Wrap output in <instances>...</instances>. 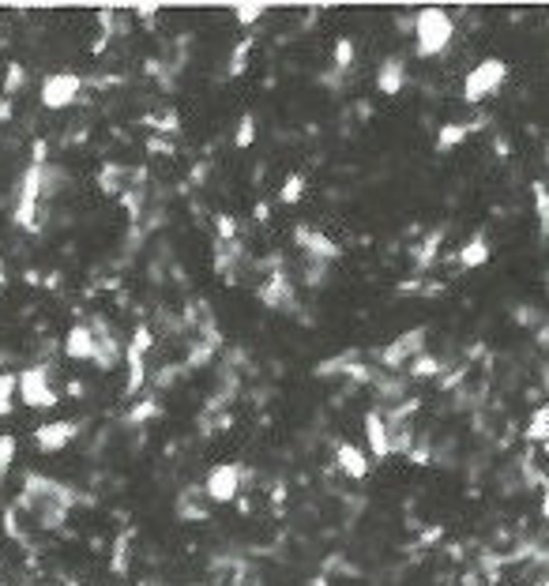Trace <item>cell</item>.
Listing matches in <instances>:
<instances>
[{"label": "cell", "mask_w": 549, "mask_h": 586, "mask_svg": "<svg viewBox=\"0 0 549 586\" xmlns=\"http://www.w3.org/2000/svg\"><path fill=\"white\" fill-rule=\"evenodd\" d=\"M124 361H129V384H124V395L136 399L140 388L147 384V353H140L132 342L124 346Z\"/></svg>", "instance_id": "cell-18"}, {"label": "cell", "mask_w": 549, "mask_h": 586, "mask_svg": "<svg viewBox=\"0 0 549 586\" xmlns=\"http://www.w3.org/2000/svg\"><path fill=\"white\" fill-rule=\"evenodd\" d=\"M15 451H19V440L12 432H0V481L8 477V470L15 466Z\"/></svg>", "instance_id": "cell-28"}, {"label": "cell", "mask_w": 549, "mask_h": 586, "mask_svg": "<svg viewBox=\"0 0 549 586\" xmlns=\"http://www.w3.org/2000/svg\"><path fill=\"white\" fill-rule=\"evenodd\" d=\"M335 466L351 477V481H361L365 474H369V455L361 451V447H354V444H339L335 447Z\"/></svg>", "instance_id": "cell-16"}, {"label": "cell", "mask_w": 549, "mask_h": 586, "mask_svg": "<svg viewBox=\"0 0 549 586\" xmlns=\"http://www.w3.org/2000/svg\"><path fill=\"white\" fill-rule=\"evenodd\" d=\"M478 129H482V120H448V124H440L437 150H440V155H448V150H456L459 143H467V136H474Z\"/></svg>", "instance_id": "cell-15"}, {"label": "cell", "mask_w": 549, "mask_h": 586, "mask_svg": "<svg viewBox=\"0 0 549 586\" xmlns=\"http://www.w3.org/2000/svg\"><path fill=\"white\" fill-rule=\"evenodd\" d=\"M129 545H132V530H124L120 538L113 542V560H110L113 575H129Z\"/></svg>", "instance_id": "cell-24"}, {"label": "cell", "mask_w": 549, "mask_h": 586, "mask_svg": "<svg viewBox=\"0 0 549 586\" xmlns=\"http://www.w3.org/2000/svg\"><path fill=\"white\" fill-rule=\"evenodd\" d=\"M12 120V98L0 94V124H8Z\"/></svg>", "instance_id": "cell-36"}, {"label": "cell", "mask_w": 549, "mask_h": 586, "mask_svg": "<svg viewBox=\"0 0 549 586\" xmlns=\"http://www.w3.org/2000/svg\"><path fill=\"white\" fill-rule=\"evenodd\" d=\"M354 57H358V42L354 38H339L335 42V53H332V75H339V72H346V68H351L354 64Z\"/></svg>", "instance_id": "cell-23"}, {"label": "cell", "mask_w": 549, "mask_h": 586, "mask_svg": "<svg viewBox=\"0 0 549 586\" xmlns=\"http://www.w3.org/2000/svg\"><path fill=\"white\" fill-rule=\"evenodd\" d=\"M76 437H80V421H49V425H38L34 447L42 455H57V451H64Z\"/></svg>", "instance_id": "cell-9"}, {"label": "cell", "mask_w": 549, "mask_h": 586, "mask_svg": "<svg viewBox=\"0 0 549 586\" xmlns=\"http://www.w3.org/2000/svg\"><path fill=\"white\" fill-rule=\"evenodd\" d=\"M42 177L45 166H27V173L19 177V196H15V226L34 234L38 229V199H42Z\"/></svg>", "instance_id": "cell-4"}, {"label": "cell", "mask_w": 549, "mask_h": 586, "mask_svg": "<svg viewBox=\"0 0 549 586\" xmlns=\"http://www.w3.org/2000/svg\"><path fill=\"white\" fill-rule=\"evenodd\" d=\"M8 286V267H5V260H0V290Z\"/></svg>", "instance_id": "cell-40"}, {"label": "cell", "mask_w": 549, "mask_h": 586, "mask_svg": "<svg viewBox=\"0 0 549 586\" xmlns=\"http://www.w3.org/2000/svg\"><path fill=\"white\" fill-rule=\"evenodd\" d=\"M94 350H98L94 323H76L64 335V358H72V361H94Z\"/></svg>", "instance_id": "cell-12"}, {"label": "cell", "mask_w": 549, "mask_h": 586, "mask_svg": "<svg viewBox=\"0 0 549 586\" xmlns=\"http://www.w3.org/2000/svg\"><path fill=\"white\" fill-rule=\"evenodd\" d=\"M456 42V19L444 8H421L414 15V53L418 57H440Z\"/></svg>", "instance_id": "cell-2"}, {"label": "cell", "mask_w": 549, "mask_h": 586, "mask_svg": "<svg viewBox=\"0 0 549 586\" xmlns=\"http://www.w3.org/2000/svg\"><path fill=\"white\" fill-rule=\"evenodd\" d=\"M493 256V248H489V237L486 234H474L463 248H459V267L463 271H474V267H486Z\"/></svg>", "instance_id": "cell-17"}, {"label": "cell", "mask_w": 549, "mask_h": 586, "mask_svg": "<svg viewBox=\"0 0 549 586\" xmlns=\"http://www.w3.org/2000/svg\"><path fill=\"white\" fill-rule=\"evenodd\" d=\"M8 414H12V395L0 399V418H8Z\"/></svg>", "instance_id": "cell-39"}, {"label": "cell", "mask_w": 549, "mask_h": 586, "mask_svg": "<svg viewBox=\"0 0 549 586\" xmlns=\"http://www.w3.org/2000/svg\"><path fill=\"white\" fill-rule=\"evenodd\" d=\"M253 38H241L237 45H234V57H230V64H226V75L230 80H241L245 75V68H248V53H253Z\"/></svg>", "instance_id": "cell-25"}, {"label": "cell", "mask_w": 549, "mask_h": 586, "mask_svg": "<svg viewBox=\"0 0 549 586\" xmlns=\"http://www.w3.org/2000/svg\"><path fill=\"white\" fill-rule=\"evenodd\" d=\"M234 143H237L241 150L256 143V117H253V113H245V117L237 120V132H234Z\"/></svg>", "instance_id": "cell-29"}, {"label": "cell", "mask_w": 549, "mask_h": 586, "mask_svg": "<svg viewBox=\"0 0 549 586\" xmlns=\"http://www.w3.org/2000/svg\"><path fill=\"white\" fill-rule=\"evenodd\" d=\"M83 91V80L76 72H57V75H45L42 83V106L45 110H68L72 101L80 98Z\"/></svg>", "instance_id": "cell-8"}, {"label": "cell", "mask_w": 549, "mask_h": 586, "mask_svg": "<svg viewBox=\"0 0 549 586\" xmlns=\"http://www.w3.org/2000/svg\"><path fill=\"white\" fill-rule=\"evenodd\" d=\"M531 196H535L538 229H542V237H549V185L545 181H531Z\"/></svg>", "instance_id": "cell-20"}, {"label": "cell", "mask_w": 549, "mask_h": 586, "mask_svg": "<svg viewBox=\"0 0 549 586\" xmlns=\"http://www.w3.org/2000/svg\"><path fill=\"white\" fill-rule=\"evenodd\" d=\"M407 372H410V379H433V376H440V361L426 350V353H418V358L407 361Z\"/></svg>", "instance_id": "cell-22"}, {"label": "cell", "mask_w": 549, "mask_h": 586, "mask_svg": "<svg viewBox=\"0 0 549 586\" xmlns=\"http://www.w3.org/2000/svg\"><path fill=\"white\" fill-rule=\"evenodd\" d=\"M5 533L12 542H23V530L15 526V507H8V512H5Z\"/></svg>", "instance_id": "cell-34"}, {"label": "cell", "mask_w": 549, "mask_h": 586, "mask_svg": "<svg viewBox=\"0 0 549 586\" xmlns=\"http://www.w3.org/2000/svg\"><path fill=\"white\" fill-rule=\"evenodd\" d=\"M260 301L267 304V309H294V290L286 283V274L274 267V274L267 278V283H260Z\"/></svg>", "instance_id": "cell-14"}, {"label": "cell", "mask_w": 549, "mask_h": 586, "mask_svg": "<svg viewBox=\"0 0 549 586\" xmlns=\"http://www.w3.org/2000/svg\"><path fill=\"white\" fill-rule=\"evenodd\" d=\"M542 496H545V500H542V515L549 519V481H542Z\"/></svg>", "instance_id": "cell-38"}, {"label": "cell", "mask_w": 549, "mask_h": 586, "mask_svg": "<svg viewBox=\"0 0 549 586\" xmlns=\"http://www.w3.org/2000/svg\"><path fill=\"white\" fill-rule=\"evenodd\" d=\"M241 485H245V466L241 463H218L204 481V496L211 504H234L241 496Z\"/></svg>", "instance_id": "cell-6"}, {"label": "cell", "mask_w": 549, "mask_h": 586, "mask_svg": "<svg viewBox=\"0 0 549 586\" xmlns=\"http://www.w3.org/2000/svg\"><path fill=\"white\" fill-rule=\"evenodd\" d=\"M23 87H27V68H23V64H8V75H5V98H15Z\"/></svg>", "instance_id": "cell-30"}, {"label": "cell", "mask_w": 549, "mask_h": 586, "mask_svg": "<svg viewBox=\"0 0 549 586\" xmlns=\"http://www.w3.org/2000/svg\"><path fill=\"white\" fill-rule=\"evenodd\" d=\"M305 188H309L305 173H290L286 181H283V188H279V203H286V207H294V203H302V199H305Z\"/></svg>", "instance_id": "cell-21"}, {"label": "cell", "mask_w": 549, "mask_h": 586, "mask_svg": "<svg viewBox=\"0 0 549 586\" xmlns=\"http://www.w3.org/2000/svg\"><path fill=\"white\" fill-rule=\"evenodd\" d=\"M505 83H508V61L486 57V61H478V64L467 72V80H463V101H467V106H482V101L493 98Z\"/></svg>", "instance_id": "cell-3"}, {"label": "cell", "mask_w": 549, "mask_h": 586, "mask_svg": "<svg viewBox=\"0 0 549 586\" xmlns=\"http://www.w3.org/2000/svg\"><path fill=\"white\" fill-rule=\"evenodd\" d=\"M365 440H369V455L372 458H391V432H388V418L384 410H369L365 414Z\"/></svg>", "instance_id": "cell-11"}, {"label": "cell", "mask_w": 549, "mask_h": 586, "mask_svg": "<svg viewBox=\"0 0 549 586\" xmlns=\"http://www.w3.org/2000/svg\"><path fill=\"white\" fill-rule=\"evenodd\" d=\"M535 586H549V579H542V582H535Z\"/></svg>", "instance_id": "cell-41"}, {"label": "cell", "mask_w": 549, "mask_h": 586, "mask_svg": "<svg viewBox=\"0 0 549 586\" xmlns=\"http://www.w3.org/2000/svg\"><path fill=\"white\" fill-rule=\"evenodd\" d=\"M407 87V61L403 57H384L380 68H377V91L395 98V94H403Z\"/></svg>", "instance_id": "cell-13"}, {"label": "cell", "mask_w": 549, "mask_h": 586, "mask_svg": "<svg viewBox=\"0 0 549 586\" xmlns=\"http://www.w3.org/2000/svg\"><path fill=\"white\" fill-rule=\"evenodd\" d=\"M15 391H19L23 406H31V410H53L57 406V391L49 388V369L15 372Z\"/></svg>", "instance_id": "cell-5"}, {"label": "cell", "mask_w": 549, "mask_h": 586, "mask_svg": "<svg viewBox=\"0 0 549 586\" xmlns=\"http://www.w3.org/2000/svg\"><path fill=\"white\" fill-rule=\"evenodd\" d=\"M120 181H124V166H117V162H106L102 173H98V188H102L106 196H120L124 192Z\"/></svg>", "instance_id": "cell-26"}, {"label": "cell", "mask_w": 549, "mask_h": 586, "mask_svg": "<svg viewBox=\"0 0 549 586\" xmlns=\"http://www.w3.org/2000/svg\"><path fill=\"white\" fill-rule=\"evenodd\" d=\"M264 12H267L264 5H234V15H237L241 27H253V23H260Z\"/></svg>", "instance_id": "cell-32"}, {"label": "cell", "mask_w": 549, "mask_h": 586, "mask_svg": "<svg viewBox=\"0 0 549 586\" xmlns=\"http://www.w3.org/2000/svg\"><path fill=\"white\" fill-rule=\"evenodd\" d=\"M215 226H218V241H237V222L230 215H215Z\"/></svg>", "instance_id": "cell-33"}, {"label": "cell", "mask_w": 549, "mask_h": 586, "mask_svg": "<svg viewBox=\"0 0 549 586\" xmlns=\"http://www.w3.org/2000/svg\"><path fill=\"white\" fill-rule=\"evenodd\" d=\"M545 455H549V440H545Z\"/></svg>", "instance_id": "cell-42"}, {"label": "cell", "mask_w": 549, "mask_h": 586, "mask_svg": "<svg viewBox=\"0 0 549 586\" xmlns=\"http://www.w3.org/2000/svg\"><path fill=\"white\" fill-rule=\"evenodd\" d=\"M426 339H429V327H414V331H407V335H399L391 346L380 350V369H391V372L407 369L410 358L426 353Z\"/></svg>", "instance_id": "cell-7"}, {"label": "cell", "mask_w": 549, "mask_h": 586, "mask_svg": "<svg viewBox=\"0 0 549 586\" xmlns=\"http://www.w3.org/2000/svg\"><path fill=\"white\" fill-rule=\"evenodd\" d=\"M76 489L64 485V481L42 477V474H27L23 477V489L15 496V512H27L42 530H61L68 512L76 507Z\"/></svg>", "instance_id": "cell-1"}, {"label": "cell", "mask_w": 549, "mask_h": 586, "mask_svg": "<svg viewBox=\"0 0 549 586\" xmlns=\"http://www.w3.org/2000/svg\"><path fill=\"white\" fill-rule=\"evenodd\" d=\"M440 241H444V229H429L426 241L410 248V256H414V264H418L421 271H426V267L437 260V248H440Z\"/></svg>", "instance_id": "cell-19"}, {"label": "cell", "mask_w": 549, "mask_h": 586, "mask_svg": "<svg viewBox=\"0 0 549 586\" xmlns=\"http://www.w3.org/2000/svg\"><path fill=\"white\" fill-rule=\"evenodd\" d=\"M527 440H531V444H545V440H549V402H545V406H538V410L531 414Z\"/></svg>", "instance_id": "cell-27"}, {"label": "cell", "mask_w": 549, "mask_h": 586, "mask_svg": "<svg viewBox=\"0 0 549 586\" xmlns=\"http://www.w3.org/2000/svg\"><path fill=\"white\" fill-rule=\"evenodd\" d=\"M15 395V372H0V399Z\"/></svg>", "instance_id": "cell-35"}, {"label": "cell", "mask_w": 549, "mask_h": 586, "mask_svg": "<svg viewBox=\"0 0 549 586\" xmlns=\"http://www.w3.org/2000/svg\"><path fill=\"white\" fill-rule=\"evenodd\" d=\"M151 418H159V402L155 399H143V402H136L132 410H129V425H143V421H151Z\"/></svg>", "instance_id": "cell-31"}, {"label": "cell", "mask_w": 549, "mask_h": 586, "mask_svg": "<svg viewBox=\"0 0 549 586\" xmlns=\"http://www.w3.org/2000/svg\"><path fill=\"white\" fill-rule=\"evenodd\" d=\"M294 241L305 248V256H309V260H320V264H332V260H339V256H342V248H339L328 234H320V229H313V226H297V229H294Z\"/></svg>", "instance_id": "cell-10"}, {"label": "cell", "mask_w": 549, "mask_h": 586, "mask_svg": "<svg viewBox=\"0 0 549 586\" xmlns=\"http://www.w3.org/2000/svg\"><path fill=\"white\" fill-rule=\"evenodd\" d=\"M155 12H159V5H143V8H136V15H140L143 23H151V19H155Z\"/></svg>", "instance_id": "cell-37"}]
</instances>
